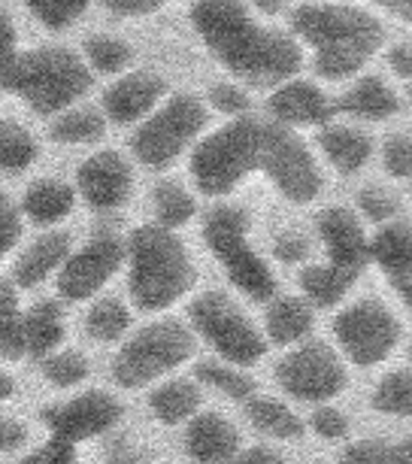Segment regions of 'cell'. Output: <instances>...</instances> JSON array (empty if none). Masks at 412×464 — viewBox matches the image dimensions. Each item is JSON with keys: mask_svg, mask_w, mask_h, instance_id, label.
I'll use <instances>...</instances> for the list:
<instances>
[{"mask_svg": "<svg viewBox=\"0 0 412 464\" xmlns=\"http://www.w3.org/2000/svg\"><path fill=\"white\" fill-rule=\"evenodd\" d=\"M343 464H412V434L400 443L358 440L346 446Z\"/></svg>", "mask_w": 412, "mask_h": 464, "instance_id": "cell-36", "label": "cell"}, {"mask_svg": "<svg viewBox=\"0 0 412 464\" xmlns=\"http://www.w3.org/2000/svg\"><path fill=\"white\" fill-rule=\"evenodd\" d=\"M186 452L197 464H225L240 452V434L218 413H200L188 422Z\"/></svg>", "mask_w": 412, "mask_h": 464, "instance_id": "cell-18", "label": "cell"}, {"mask_svg": "<svg viewBox=\"0 0 412 464\" xmlns=\"http://www.w3.org/2000/svg\"><path fill=\"white\" fill-rule=\"evenodd\" d=\"M319 146L324 159L331 161V168L340 170L343 177L358 173L373 155V140L361 128L343 125V121H328L319 134Z\"/></svg>", "mask_w": 412, "mask_h": 464, "instance_id": "cell-20", "label": "cell"}, {"mask_svg": "<svg viewBox=\"0 0 412 464\" xmlns=\"http://www.w3.org/2000/svg\"><path fill=\"white\" fill-rule=\"evenodd\" d=\"M121 416H125L121 401L116 395H110V392L94 389L46 407L43 410V425L49 428L52 437L76 446L110 434L121 422Z\"/></svg>", "mask_w": 412, "mask_h": 464, "instance_id": "cell-13", "label": "cell"}, {"mask_svg": "<svg viewBox=\"0 0 412 464\" xmlns=\"http://www.w3.org/2000/svg\"><path fill=\"white\" fill-rule=\"evenodd\" d=\"M188 316L195 334L204 337L222 362L249 367L264 358L267 337L225 292H204L191 304Z\"/></svg>", "mask_w": 412, "mask_h": 464, "instance_id": "cell-8", "label": "cell"}, {"mask_svg": "<svg viewBox=\"0 0 412 464\" xmlns=\"http://www.w3.org/2000/svg\"><path fill=\"white\" fill-rule=\"evenodd\" d=\"M315 464H321V461H315Z\"/></svg>", "mask_w": 412, "mask_h": 464, "instance_id": "cell-59", "label": "cell"}, {"mask_svg": "<svg viewBox=\"0 0 412 464\" xmlns=\"http://www.w3.org/2000/svg\"><path fill=\"white\" fill-rule=\"evenodd\" d=\"M319 237L328 252V261L358 274L370 261V237L361 218L346 207H328L319 216Z\"/></svg>", "mask_w": 412, "mask_h": 464, "instance_id": "cell-16", "label": "cell"}, {"mask_svg": "<svg viewBox=\"0 0 412 464\" xmlns=\"http://www.w3.org/2000/svg\"><path fill=\"white\" fill-rule=\"evenodd\" d=\"M270 110L279 125L285 128H312V125H328L331 116L337 112V103L328 101L315 82L306 80H288L279 89H273L270 98Z\"/></svg>", "mask_w": 412, "mask_h": 464, "instance_id": "cell-17", "label": "cell"}, {"mask_svg": "<svg viewBox=\"0 0 412 464\" xmlns=\"http://www.w3.org/2000/svg\"><path fill=\"white\" fill-rule=\"evenodd\" d=\"M19 464H82V461H79L73 443H64V440H58V437H52V440L43 443L40 450L24 455Z\"/></svg>", "mask_w": 412, "mask_h": 464, "instance_id": "cell-43", "label": "cell"}, {"mask_svg": "<svg viewBox=\"0 0 412 464\" xmlns=\"http://www.w3.org/2000/svg\"><path fill=\"white\" fill-rule=\"evenodd\" d=\"M191 24L218 64L258 89H279L303 64L297 37L261 24L243 0H195Z\"/></svg>", "mask_w": 412, "mask_h": 464, "instance_id": "cell-2", "label": "cell"}, {"mask_svg": "<svg viewBox=\"0 0 412 464\" xmlns=\"http://www.w3.org/2000/svg\"><path fill=\"white\" fill-rule=\"evenodd\" d=\"M252 6H255L258 13H264V15H279V13H285L288 6H292V0H249Z\"/></svg>", "mask_w": 412, "mask_h": 464, "instance_id": "cell-55", "label": "cell"}, {"mask_svg": "<svg viewBox=\"0 0 412 464\" xmlns=\"http://www.w3.org/2000/svg\"><path fill=\"white\" fill-rule=\"evenodd\" d=\"M370 4L382 6V10H388L391 15H398L400 22L412 24V0H370Z\"/></svg>", "mask_w": 412, "mask_h": 464, "instance_id": "cell-53", "label": "cell"}, {"mask_svg": "<svg viewBox=\"0 0 412 464\" xmlns=\"http://www.w3.org/2000/svg\"><path fill=\"white\" fill-rule=\"evenodd\" d=\"M391 67L398 70L403 80L412 82V46H398L391 49Z\"/></svg>", "mask_w": 412, "mask_h": 464, "instance_id": "cell-52", "label": "cell"}, {"mask_svg": "<svg viewBox=\"0 0 412 464\" xmlns=\"http://www.w3.org/2000/svg\"><path fill=\"white\" fill-rule=\"evenodd\" d=\"M28 440V428L15 419H0V452H13Z\"/></svg>", "mask_w": 412, "mask_h": 464, "instance_id": "cell-50", "label": "cell"}, {"mask_svg": "<svg viewBox=\"0 0 412 464\" xmlns=\"http://www.w3.org/2000/svg\"><path fill=\"white\" fill-rule=\"evenodd\" d=\"M19 240H22V213L10 198L0 195V258L10 256Z\"/></svg>", "mask_w": 412, "mask_h": 464, "instance_id": "cell-42", "label": "cell"}, {"mask_svg": "<svg viewBox=\"0 0 412 464\" xmlns=\"http://www.w3.org/2000/svg\"><path fill=\"white\" fill-rule=\"evenodd\" d=\"M195 195H191L188 188H182L179 182H161V186L155 188V216H158V225L170 227V231H177V227L188 225L191 218H195Z\"/></svg>", "mask_w": 412, "mask_h": 464, "instance_id": "cell-34", "label": "cell"}, {"mask_svg": "<svg viewBox=\"0 0 412 464\" xmlns=\"http://www.w3.org/2000/svg\"><path fill=\"white\" fill-rule=\"evenodd\" d=\"M24 4L49 31L67 28V24H73L79 15L89 10V0H24Z\"/></svg>", "mask_w": 412, "mask_h": 464, "instance_id": "cell-39", "label": "cell"}, {"mask_svg": "<svg viewBox=\"0 0 412 464\" xmlns=\"http://www.w3.org/2000/svg\"><path fill=\"white\" fill-rule=\"evenodd\" d=\"M370 261H376L388 279L412 270V222H385L370 240Z\"/></svg>", "mask_w": 412, "mask_h": 464, "instance_id": "cell-23", "label": "cell"}, {"mask_svg": "<svg viewBox=\"0 0 412 464\" xmlns=\"http://www.w3.org/2000/svg\"><path fill=\"white\" fill-rule=\"evenodd\" d=\"M76 191L91 209L110 213V209L125 207L134 191V170L128 159H121L112 149L94 152L82 161L76 173Z\"/></svg>", "mask_w": 412, "mask_h": 464, "instance_id": "cell-14", "label": "cell"}, {"mask_svg": "<svg viewBox=\"0 0 412 464\" xmlns=\"http://www.w3.org/2000/svg\"><path fill=\"white\" fill-rule=\"evenodd\" d=\"M200 389L191 380H168L149 395V407L152 416L161 425H182L191 422L200 410Z\"/></svg>", "mask_w": 412, "mask_h": 464, "instance_id": "cell-26", "label": "cell"}, {"mask_svg": "<svg viewBox=\"0 0 412 464\" xmlns=\"http://www.w3.org/2000/svg\"><path fill=\"white\" fill-rule=\"evenodd\" d=\"M358 207H361V213L370 218V222H379V225L398 218V200L382 188H364L361 198H358Z\"/></svg>", "mask_w": 412, "mask_h": 464, "instance_id": "cell-41", "label": "cell"}, {"mask_svg": "<svg viewBox=\"0 0 412 464\" xmlns=\"http://www.w3.org/2000/svg\"><path fill=\"white\" fill-rule=\"evenodd\" d=\"M197 382L222 392L231 401H252L255 398V380L236 364L227 362H204L197 364Z\"/></svg>", "mask_w": 412, "mask_h": 464, "instance_id": "cell-31", "label": "cell"}, {"mask_svg": "<svg viewBox=\"0 0 412 464\" xmlns=\"http://www.w3.org/2000/svg\"><path fill=\"white\" fill-rule=\"evenodd\" d=\"M306 252H310V246H306V240L301 237V234H283V237L276 240V256L283 258L285 265H297V261H303Z\"/></svg>", "mask_w": 412, "mask_h": 464, "instance_id": "cell-49", "label": "cell"}, {"mask_svg": "<svg viewBox=\"0 0 412 464\" xmlns=\"http://www.w3.org/2000/svg\"><path fill=\"white\" fill-rule=\"evenodd\" d=\"M128 261V243L116 231H98L70 252L58 274V295L64 301H89L119 274Z\"/></svg>", "mask_w": 412, "mask_h": 464, "instance_id": "cell-12", "label": "cell"}, {"mask_svg": "<svg viewBox=\"0 0 412 464\" xmlns=\"http://www.w3.org/2000/svg\"><path fill=\"white\" fill-rule=\"evenodd\" d=\"M204 240L216 261H222L227 279L236 292L252 301H267L276 292V276L267 261L258 256L249 240V216L234 204H218L209 209L204 222Z\"/></svg>", "mask_w": 412, "mask_h": 464, "instance_id": "cell-6", "label": "cell"}, {"mask_svg": "<svg viewBox=\"0 0 412 464\" xmlns=\"http://www.w3.org/2000/svg\"><path fill=\"white\" fill-rule=\"evenodd\" d=\"M206 128V107L195 94H173L137 128L130 149L146 168H168Z\"/></svg>", "mask_w": 412, "mask_h": 464, "instance_id": "cell-9", "label": "cell"}, {"mask_svg": "<svg viewBox=\"0 0 412 464\" xmlns=\"http://www.w3.org/2000/svg\"><path fill=\"white\" fill-rule=\"evenodd\" d=\"M409 98H412V82H409Z\"/></svg>", "mask_w": 412, "mask_h": 464, "instance_id": "cell-57", "label": "cell"}, {"mask_svg": "<svg viewBox=\"0 0 412 464\" xmlns=\"http://www.w3.org/2000/svg\"><path fill=\"white\" fill-rule=\"evenodd\" d=\"M382 164L394 179H412V137L394 134L382 146Z\"/></svg>", "mask_w": 412, "mask_h": 464, "instance_id": "cell-40", "label": "cell"}, {"mask_svg": "<svg viewBox=\"0 0 412 464\" xmlns=\"http://www.w3.org/2000/svg\"><path fill=\"white\" fill-rule=\"evenodd\" d=\"M168 4H173V0H107V6L116 15H149Z\"/></svg>", "mask_w": 412, "mask_h": 464, "instance_id": "cell-48", "label": "cell"}, {"mask_svg": "<svg viewBox=\"0 0 412 464\" xmlns=\"http://www.w3.org/2000/svg\"><path fill=\"white\" fill-rule=\"evenodd\" d=\"M409 358H412V343H409Z\"/></svg>", "mask_w": 412, "mask_h": 464, "instance_id": "cell-58", "label": "cell"}, {"mask_svg": "<svg viewBox=\"0 0 412 464\" xmlns=\"http://www.w3.org/2000/svg\"><path fill=\"white\" fill-rule=\"evenodd\" d=\"M373 407L385 416L412 419V373L409 371L385 373L373 389Z\"/></svg>", "mask_w": 412, "mask_h": 464, "instance_id": "cell-35", "label": "cell"}, {"mask_svg": "<svg viewBox=\"0 0 412 464\" xmlns=\"http://www.w3.org/2000/svg\"><path fill=\"white\" fill-rule=\"evenodd\" d=\"M15 58H19V34H15L10 13L0 6V76L13 67Z\"/></svg>", "mask_w": 412, "mask_h": 464, "instance_id": "cell-45", "label": "cell"}, {"mask_svg": "<svg viewBox=\"0 0 412 464\" xmlns=\"http://www.w3.org/2000/svg\"><path fill=\"white\" fill-rule=\"evenodd\" d=\"M312 431L324 440H343L349 434V419L337 407H319L312 416Z\"/></svg>", "mask_w": 412, "mask_h": 464, "instance_id": "cell-44", "label": "cell"}, {"mask_svg": "<svg viewBox=\"0 0 412 464\" xmlns=\"http://www.w3.org/2000/svg\"><path fill=\"white\" fill-rule=\"evenodd\" d=\"M292 34L312 52L321 80L340 82L361 73L385 46V24L370 10L352 4H303L292 15Z\"/></svg>", "mask_w": 412, "mask_h": 464, "instance_id": "cell-3", "label": "cell"}, {"mask_svg": "<svg viewBox=\"0 0 412 464\" xmlns=\"http://www.w3.org/2000/svg\"><path fill=\"white\" fill-rule=\"evenodd\" d=\"M191 355H195V334L188 325L177 319L152 322L139 328L112 358V380L121 389H146L149 382H158L191 362Z\"/></svg>", "mask_w": 412, "mask_h": 464, "instance_id": "cell-7", "label": "cell"}, {"mask_svg": "<svg viewBox=\"0 0 412 464\" xmlns=\"http://www.w3.org/2000/svg\"><path fill=\"white\" fill-rule=\"evenodd\" d=\"M28 355L24 346V310L19 301V285L0 279V358L19 362Z\"/></svg>", "mask_w": 412, "mask_h": 464, "instance_id": "cell-28", "label": "cell"}, {"mask_svg": "<svg viewBox=\"0 0 412 464\" xmlns=\"http://www.w3.org/2000/svg\"><path fill=\"white\" fill-rule=\"evenodd\" d=\"M85 328H89V334L94 340H101V343H116V340L125 337L130 328L128 304H121L119 297H101V301L89 310Z\"/></svg>", "mask_w": 412, "mask_h": 464, "instance_id": "cell-33", "label": "cell"}, {"mask_svg": "<svg viewBox=\"0 0 412 464\" xmlns=\"http://www.w3.org/2000/svg\"><path fill=\"white\" fill-rule=\"evenodd\" d=\"M37 140L19 121H0V170L22 173L37 161Z\"/></svg>", "mask_w": 412, "mask_h": 464, "instance_id": "cell-32", "label": "cell"}, {"mask_svg": "<svg viewBox=\"0 0 412 464\" xmlns=\"http://www.w3.org/2000/svg\"><path fill=\"white\" fill-rule=\"evenodd\" d=\"M209 98H213L216 110L222 112H231V116H240V112H245V107H249V101H245V92L236 89V85H216L213 92H209Z\"/></svg>", "mask_w": 412, "mask_h": 464, "instance_id": "cell-46", "label": "cell"}, {"mask_svg": "<svg viewBox=\"0 0 412 464\" xmlns=\"http://www.w3.org/2000/svg\"><path fill=\"white\" fill-rule=\"evenodd\" d=\"M197 283L188 249L170 227L143 225L128 240V292L139 310L161 313Z\"/></svg>", "mask_w": 412, "mask_h": 464, "instance_id": "cell-4", "label": "cell"}, {"mask_svg": "<svg viewBox=\"0 0 412 464\" xmlns=\"http://www.w3.org/2000/svg\"><path fill=\"white\" fill-rule=\"evenodd\" d=\"M391 285H394V292L400 295V301L407 304V310L412 313V270H407V274H400V276H394Z\"/></svg>", "mask_w": 412, "mask_h": 464, "instance_id": "cell-54", "label": "cell"}, {"mask_svg": "<svg viewBox=\"0 0 412 464\" xmlns=\"http://www.w3.org/2000/svg\"><path fill=\"white\" fill-rule=\"evenodd\" d=\"M107 134V119L103 112L91 107H73L64 116L55 119L52 125V140L64 146H85V143H98Z\"/></svg>", "mask_w": 412, "mask_h": 464, "instance_id": "cell-30", "label": "cell"}, {"mask_svg": "<svg viewBox=\"0 0 412 464\" xmlns=\"http://www.w3.org/2000/svg\"><path fill=\"white\" fill-rule=\"evenodd\" d=\"M279 385L306 404H328L346 389V364L328 343H301L276 367Z\"/></svg>", "mask_w": 412, "mask_h": 464, "instance_id": "cell-11", "label": "cell"}, {"mask_svg": "<svg viewBox=\"0 0 412 464\" xmlns=\"http://www.w3.org/2000/svg\"><path fill=\"white\" fill-rule=\"evenodd\" d=\"M355 279H358V274L331 265V261H324V265H310L301 270V288H303L306 301L315 306H337L349 292H352Z\"/></svg>", "mask_w": 412, "mask_h": 464, "instance_id": "cell-27", "label": "cell"}, {"mask_svg": "<svg viewBox=\"0 0 412 464\" xmlns=\"http://www.w3.org/2000/svg\"><path fill=\"white\" fill-rule=\"evenodd\" d=\"M89 373L91 364L79 349H58L49 358H43V376L58 389H76L89 380Z\"/></svg>", "mask_w": 412, "mask_h": 464, "instance_id": "cell-37", "label": "cell"}, {"mask_svg": "<svg viewBox=\"0 0 412 464\" xmlns=\"http://www.w3.org/2000/svg\"><path fill=\"white\" fill-rule=\"evenodd\" d=\"M245 413H249V422L255 425L261 434L273 437V440H301L303 437L301 416L276 398H252Z\"/></svg>", "mask_w": 412, "mask_h": 464, "instance_id": "cell-29", "label": "cell"}, {"mask_svg": "<svg viewBox=\"0 0 412 464\" xmlns=\"http://www.w3.org/2000/svg\"><path fill=\"white\" fill-rule=\"evenodd\" d=\"M225 464H283V455L276 450H267V446H252V450L236 452L234 459Z\"/></svg>", "mask_w": 412, "mask_h": 464, "instance_id": "cell-51", "label": "cell"}, {"mask_svg": "<svg viewBox=\"0 0 412 464\" xmlns=\"http://www.w3.org/2000/svg\"><path fill=\"white\" fill-rule=\"evenodd\" d=\"M15 395V380L6 371H0V401H10Z\"/></svg>", "mask_w": 412, "mask_h": 464, "instance_id": "cell-56", "label": "cell"}, {"mask_svg": "<svg viewBox=\"0 0 412 464\" xmlns=\"http://www.w3.org/2000/svg\"><path fill=\"white\" fill-rule=\"evenodd\" d=\"M337 346L358 367L385 362L400 343V319L376 297H364L334 319Z\"/></svg>", "mask_w": 412, "mask_h": 464, "instance_id": "cell-10", "label": "cell"}, {"mask_svg": "<svg viewBox=\"0 0 412 464\" xmlns=\"http://www.w3.org/2000/svg\"><path fill=\"white\" fill-rule=\"evenodd\" d=\"M255 173H264L292 204H310L321 191V173L312 152L279 121L236 119L209 134L191 155L195 186L209 198L231 195Z\"/></svg>", "mask_w": 412, "mask_h": 464, "instance_id": "cell-1", "label": "cell"}, {"mask_svg": "<svg viewBox=\"0 0 412 464\" xmlns=\"http://www.w3.org/2000/svg\"><path fill=\"white\" fill-rule=\"evenodd\" d=\"M91 67L64 46H40L19 52L13 67L0 76V89L22 98L37 116L67 112L91 92Z\"/></svg>", "mask_w": 412, "mask_h": 464, "instance_id": "cell-5", "label": "cell"}, {"mask_svg": "<svg viewBox=\"0 0 412 464\" xmlns=\"http://www.w3.org/2000/svg\"><path fill=\"white\" fill-rule=\"evenodd\" d=\"M85 61H89L91 70H101V73H121L134 61V49L119 37L98 34V37H89V43H85Z\"/></svg>", "mask_w": 412, "mask_h": 464, "instance_id": "cell-38", "label": "cell"}, {"mask_svg": "<svg viewBox=\"0 0 412 464\" xmlns=\"http://www.w3.org/2000/svg\"><path fill=\"white\" fill-rule=\"evenodd\" d=\"M64 343V313L55 301H37L24 310V346L34 358H49Z\"/></svg>", "mask_w": 412, "mask_h": 464, "instance_id": "cell-24", "label": "cell"}, {"mask_svg": "<svg viewBox=\"0 0 412 464\" xmlns=\"http://www.w3.org/2000/svg\"><path fill=\"white\" fill-rule=\"evenodd\" d=\"M400 101L382 76H358L349 92L337 101V110L358 121H382L398 112Z\"/></svg>", "mask_w": 412, "mask_h": 464, "instance_id": "cell-21", "label": "cell"}, {"mask_svg": "<svg viewBox=\"0 0 412 464\" xmlns=\"http://www.w3.org/2000/svg\"><path fill=\"white\" fill-rule=\"evenodd\" d=\"M312 331V306L303 297H276L264 313V334L270 343L292 346Z\"/></svg>", "mask_w": 412, "mask_h": 464, "instance_id": "cell-22", "label": "cell"}, {"mask_svg": "<svg viewBox=\"0 0 412 464\" xmlns=\"http://www.w3.org/2000/svg\"><path fill=\"white\" fill-rule=\"evenodd\" d=\"M70 252H73V246H70V237L64 231L40 234V237L22 252L19 261H15L13 283L19 288H34V285L46 283L52 274L58 276L61 267L67 265Z\"/></svg>", "mask_w": 412, "mask_h": 464, "instance_id": "cell-19", "label": "cell"}, {"mask_svg": "<svg viewBox=\"0 0 412 464\" xmlns=\"http://www.w3.org/2000/svg\"><path fill=\"white\" fill-rule=\"evenodd\" d=\"M103 464H149V455L134 440H116L103 455Z\"/></svg>", "mask_w": 412, "mask_h": 464, "instance_id": "cell-47", "label": "cell"}, {"mask_svg": "<svg viewBox=\"0 0 412 464\" xmlns=\"http://www.w3.org/2000/svg\"><path fill=\"white\" fill-rule=\"evenodd\" d=\"M164 94H168V82L152 70H134V73L121 76L103 94V112L116 125H137V121L149 119L161 107Z\"/></svg>", "mask_w": 412, "mask_h": 464, "instance_id": "cell-15", "label": "cell"}, {"mask_svg": "<svg viewBox=\"0 0 412 464\" xmlns=\"http://www.w3.org/2000/svg\"><path fill=\"white\" fill-rule=\"evenodd\" d=\"M73 188L61 179H37L24 191L22 198V213L31 218L34 225H58L61 218L73 213Z\"/></svg>", "mask_w": 412, "mask_h": 464, "instance_id": "cell-25", "label": "cell"}]
</instances>
